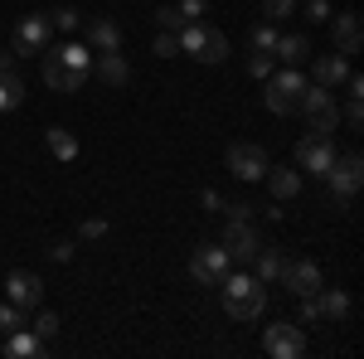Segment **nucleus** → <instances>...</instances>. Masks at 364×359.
<instances>
[{
	"label": "nucleus",
	"instance_id": "b1692460",
	"mask_svg": "<svg viewBox=\"0 0 364 359\" xmlns=\"http://www.w3.org/2000/svg\"><path fill=\"white\" fill-rule=\"evenodd\" d=\"M15 107H25V78L15 68H5L0 73V112H15Z\"/></svg>",
	"mask_w": 364,
	"mask_h": 359
},
{
	"label": "nucleus",
	"instance_id": "0eeeda50",
	"mask_svg": "<svg viewBox=\"0 0 364 359\" xmlns=\"http://www.w3.org/2000/svg\"><path fill=\"white\" fill-rule=\"evenodd\" d=\"M228 252H224V243H204V248H195L190 252V277H195L199 286H219L228 277Z\"/></svg>",
	"mask_w": 364,
	"mask_h": 359
},
{
	"label": "nucleus",
	"instance_id": "f3484780",
	"mask_svg": "<svg viewBox=\"0 0 364 359\" xmlns=\"http://www.w3.org/2000/svg\"><path fill=\"white\" fill-rule=\"evenodd\" d=\"M345 78H350V58H345V54H336V49H331V54L316 58V87H331V92H336Z\"/></svg>",
	"mask_w": 364,
	"mask_h": 359
},
{
	"label": "nucleus",
	"instance_id": "2f4dec72",
	"mask_svg": "<svg viewBox=\"0 0 364 359\" xmlns=\"http://www.w3.org/2000/svg\"><path fill=\"white\" fill-rule=\"evenodd\" d=\"M301 15H306L311 25H326V20H331V0H306Z\"/></svg>",
	"mask_w": 364,
	"mask_h": 359
},
{
	"label": "nucleus",
	"instance_id": "6e6552de",
	"mask_svg": "<svg viewBox=\"0 0 364 359\" xmlns=\"http://www.w3.org/2000/svg\"><path fill=\"white\" fill-rule=\"evenodd\" d=\"M262 350H267L272 359H296L301 350H306V335H301L296 321H277V326L262 331Z\"/></svg>",
	"mask_w": 364,
	"mask_h": 359
},
{
	"label": "nucleus",
	"instance_id": "473e14b6",
	"mask_svg": "<svg viewBox=\"0 0 364 359\" xmlns=\"http://www.w3.org/2000/svg\"><path fill=\"white\" fill-rule=\"evenodd\" d=\"M262 15L267 20H287V15H296V0H262Z\"/></svg>",
	"mask_w": 364,
	"mask_h": 359
},
{
	"label": "nucleus",
	"instance_id": "dca6fc26",
	"mask_svg": "<svg viewBox=\"0 0 364 359\" xmlns=\"http://www.w3.org/2000/svg\"><path fill=\"white\" fill-rule=\"evenodd\" d=\"M252 267H257V282H262V286H272V282H277L282 277V267H287V252L277 248V243H257V252H252Z\"/></svg>",
	"mask_w": 364,
	"mask_h": 359
},
{
	"label": "nucleus",
	"instance_id": "423d86ee",
	"mask_svg": "<svg viewBox=\"0 0 364 359\" xmlns=\"http://www.w3.org/2000/svg\"><path fill=\"white\" fill-rule=\"evenodd\" d=\"M331 161H336V141H331V132H311V136L296 141V170H301V175H321V180H326Z\"/></svg>",
	"mask_w": 364,
	"mask_h": 359
},
{
	"label": "nucleus",
	"instance_id": "e433bc0d",
	"mask_svg": "<svg viewBox=\"0 0 364 359\" xmlns=\"http://www.w3.org/2000/svg\"><path fill=\"white\" fill-rule=\"evenodd\" d=\"M321 321V301L316 296H301V326H316Z\"/></svg>",
	"mask_w": 364,
	"mask_h": 359
},
{
	"label": "nucleus",
	"instance_id": "5701e85b",
	"mask_svg": "<svg viewBox=\"0 0 364 359\" xmlns=\"http://www.w3.org/2000/svg\"><path fill=\"white\" fill-rule=\"evenodd\" d=\"M97 73H102V83H112V87H127V83H132V68H127L122 49H112V54L97 58Z\"/></svg>",
	"mask_w": 364,
	"mask_h": 359
},
{
	"label": "nucleus",
	"instance_id": "c85d7f7f",
	"mask_svg": "<svg viewBox=\"0 0 364 359\" xmlns=\"http://www.w3.org/2000/svg\"><path fill=\"white\" fill-rule=\"evenodd\" d=\"M151 49H156V58H175V54H180V34H170V29H161Z\"/></svg>",
	"mask_w": 364,
	"mask_h": 359
},
{
	"label": "nucleus",
	"instance_id": "2eb2a0df",
	"mask_svg": "<svg viewBox=\"0 0 364 359\" xmlns=\"http://www.w3.org/2000/svg\"><path fill=\"white\" fill-rule=\"evenodd\" d=\"M316 301H321V321H336V326H345V321H350V311H355V301H350V291H345V286H321V291H316Z\"/></svg>",
	"mask_w": 364,
	"mask_h": 359
},
{
	"label": "nucleus",
	"instance_id": "ea45409f",
	"mask_svg": "<svg viewBox=\"0 0 364 359\" xmlns=\"http://www.w3.org/2000/svg\"><path fill=\"white\" fill-rule=\"evenodd\" d=\"M83 238H107V223H102V219H87L83 223Z\"/></svg>",
	"mask_w": 364,
	"mask_h": 359
},
{
	"label": "nucleus",
	"instance_id": "aec40b11",
	"mask_svg": "<svg viewBox=\"0 0 364 359\" xmlns=\"http://www.w3.org/2000/svg\"><path fill=\"white\" fill-rule=\"evenodd\" d=\"M87 49H97V54H112V49H122V25L117 20H92L87 25Z\"/></svg>",
	"mask_w": 364,
	"mask_h": 359
},
{
	"label": "nucleus",
	"instance_id": "f03ea898",
	"mask_svg": "<svg viewBox=\"0 0 364 359\" xmlns=\"http://www.w3.org/2000/svg\"><path fill=\"white\" fill-rule=\"evenodd\" d=\"M219 291H224V311L233 321H257V316L267 311V291H262V282L252 272H233V267H228V277L219 282Z\"/></svg>",
	"mask_w": 364,
	"mask_h": 359
},
{
	"label": "nucleus",
	"instance_id": "cd10ccee",
	"mask_svg": "<svg viewBox=\"0 0 364 359\" xmlns=\"http://www.w3.org/2000/svg\"><path fill=\"white\" fill-rule=\"evenodd\" d=\"M58 331H63V321H58L54 311H39V321H34V335H39V340H54Z\"/></svg>",
	"mask_w": 364,
	"mask_h": 359
},
{
	"label": "nucleus",
	"instance_id": "9b49d317",
	"mask_svg": "<svg viewBox=\"0 0 364 359\" xmlns=\"http://www.w3.org/2000/svg\"><path fill=\"white\" fill-rule=\"evenodd\" d=\"M224 252H228V262H238V267H248V262H252V252H257V233H252L248 219H228Z\"/></svg>",
	"mask_w": 364,
	"mask_h": 359
},
{
	"label": "nucleus",
	"instance_id": "412c9836",
	"mask_svg": "<svg viewBox=\"0 0 364 359\" xmlns=\"http://www.w3.org/2000/svg\"><path fill=\"white\" fill-rule=\"evenodd\" d=\"M272 58H282L287 68H296V63H306V58H311V39H306V34H277Z\"/></svg>",
	"mask_w": 364,
	"mask_h": 359
},
{
	"label": "nucleus",
	"instance_id": "c9c22d12",
	"mask_svg": "<svg viewBox=\"0 0 364 359\" xmlns=\"http://www.w3.org/2000/svg\"><path fill=\"white\" fill-rule=\"evenodd\" d=\"M340 122H350L355 132L364 127V102H360V97H350V107H345V117H340Z\"/></svg>",
	"mask_w": 364,
	"mask_h": 359
},
{
	"label": "nucleus",
	"instance_id": "4be33fe9",
	"mask_svg": "<svg viewBox=\"0 0 364 359\" xmlns=\"http://www.w3.org/2000/svg\"><path fill=\"white\" fill-rule=\"evenodd\" d=\"M44 141H49V156H54V161H63V166H68V161H78V136H73V132L49 127V132H44Z\"/></svg>",
	"mask_w": 364,
	"mask_h": 359
},
{
	"label": "nucleus",
	"instance_id": "1a4fd4ad",
	"mask_svg": "<svg viewBox=\"0 0 364 359\" xmlns=\"http://www.w3.org/2000/svg\"><path fill=\"white\" fill-rule=\"evenodd\" d=\"M54 39V25H49V10L44 15H25L15 25V54H44Z\"/></svg>",
	"mask_w": 364,
	"mask_h": 359
},
{
	"label": "nucleus",
	"instance_id": "39448f33",
	"mask_svg": "<svg viewBox=\"0 0 364 359\" xmlns=\"http://www.w3.org/2000/svg\"><path fill=\"white\" fill-rule=\"evenodd\" d=\"M301 117L311 122V132H336L340 127V107H336V92L331 87H316L306 83V92H301Z\"/></svg>",
	"mask_w": 364,
	"mask_h": 359
},
{
	"label": "nucleus",
	"instance_id": "f8f14e48",
	"mask_svg": "<svg viewBox=\"0 0 364 359\" xmlns=\"http://www.w3.org/2000/svg\"><path fill=\"white\" fill-rule=\"evenodd\" d=\"M277 282L291 291V296H316V291L326 286V282H321V267H316V262H306V257H301V262H287Z\"/></svg>",
	"mask_w": 364,
	"mask_h": 359
},
{
	"label": "nucleus",
	"instance_id": "4c0bfd02",
	"mask_svg": "<svg viewBox=\"0 0 364 359\" xmlns=\"http://www.w3.org/2000/svg\"><path fill=\"white\" fill-rule=\"evenodd\" d=\"M224 214L228 219H252V204L248 199H233V204H224Z\"/></svg>",
	"mask_w": 364,
	"mask_h": 359
},
{
	"label": "nucleus",
	"instance_id": "7ed1b4c3",
	"mask_svg": "<svg viewBox=\"0 0 364 359\" xmlns=\"http://www.w3.org/2000/svg\"><path fill=\"white\" fill-rule=\"evenodd\" d=\"M262 83H267V92H262V102H267V112H272V117H291V112L301 107V92H306V78H301L296 68H282V73L272 68V73H267Z\"/></svg>",
	"mask_w": 364,
	"mask_h": 359
},
{
	"label": "nucleus",
	"instance_id": "c756f323",
	"mask_svg": "<svg viewBox=\"0 0 364 359\" xmlns=\"http://www.w3.org/2000/svg\"><path fill=\"white\" fill-rule=\"evenodd\" d=\"M20 326H25V311H20L15 301H5L0 306V331L10 335V331H20Z\"/></svg>",
	"mask_w": 364,
	"mask_h": 359
},
{
	"label": "nucleus",
	"instance_id": "393cba45",
	"mask_svg": "<svg viewBox=\"0 0 364 359\" xmlns=\"http://www.w3.org/2000/svg\"><path fill=\"white\" fill-rule=\"evenodd\" d=\"M199 63H224L228 58V39L224 34H219V29H209V34H204V44H199Z\"/></svg>",
	"mask_w": 364,
	"mask_h": 359
},
{
	"label": "nucleus",
	"instance_id": "f704fd0d",
	"mask_svg": "<svg viewBox=\"0 0 364 359\" xmlns=\"http://www.w3.org/2000/svg\"><path fill=\"white\" fill-rule=\"evenodd\" d=\"M175 10H180V15H185V25H190V20H199V15L209 10V0H180Z\"/></svg>",
	"mask_w": 364,
	"mask_h": 359
},
{
	"label": "nucleus",
	"instance_id": "a19ab883",
	"mask_svg": "<svg viewBox=\"0 0 364 359\" xmlns=\"http://www.w3.org/2000/svg\"><path fill=\"white\" fill-rule=\"evenodd\" d=\"M49 257H54V262H68V257H73V243H54Z\"/></svg>",
	"mask_w": 364,
	"mask_h": 359
},
{
	"label": "nucleus",
	"instance_id": "7c9ffc66",
	"mask_svg": "<svg viewBox=\"0 0 364 359\" xmlns=\"http://www.w3.org/2000/svg\"><path fill=\"white\" fill-rule=\"evenodd\" d=\"M156 25H161V29H170V34H180V25H185V15H180L175 5H161V10H156Z\"/></svg>",
	"mask_w": 364,
	"mask_h": 359
},
{
	"label": "nucleus",
	"instance_id": "4468645a",
	"mask_svg": "<svg viewBox=\"0 0 364 359\" xmlns=\"http://www.w3.org/2000/svg\"><path fill=\"white\" fill-rule=\"evenodd\" d=\"M331 34H336V54H360V44H364V25H360V15L355 10H345V15H336V25H331Z\"/></svg>",
	"mask_w": 364,
	"mask_h": 359
},
{
	"label": "nucleus",
	"instance_id": "9d476101",
	"mask_svg": "<svg viewBox=\"0 0 364 359\" xmlns=\"http://www.w3.org/2000/svg\"><path fill=\"white\" fill-rule=\"evenodd\" d=\"M224 161H228V170H233L238 180H262V175H267V151L252 146V141H233Z\"/></svg>",
	"mask_w": 364,
	"mask_h": 359
},
{
	"label": "nucleus",
	"instance_id": "58836bf2",
	"mask_svg": "<svg viewBox=\"0 0 364 359\" xmlns=\"http://www.w3.org/2000/svg\"><path fill=\"white\" fill-rule=\"evenodd\" d=\"M224 204H228V199H224L219 190H204V209H214V214H224Z\"/></svg>",
	"mask_w": 364,
	"mask_h": 359
},
{
	"label": "nucleus",
	"instance_id": "20e7f679",
	"mask_svg": "<svg viewBox=\"0 0 364 359\" xmlns=\"http://www.w3.org/2000/svg\"><path fill=\"white\" fill-rule=\"evenodd\" d=\"M326 185H331V199H336V204H350L364 185V161L355 151H350V156H336L331 170H326Z\"/></svg>",
	"mask_w": 364,
	"mask_h": 359
},
{
	"label": "nucleus",
	"instance_id": "a211bd4d",
	"mask_svg": "<svg viewBox=\"0 0 364 359\" xmlns=\"http://www.w3.org/2000/svg\"><path fill=\"white\" fill-rule=\"evenodd\" d=\"M5 355L10 359H39V355H49V340H39L29 326H20V331H10V340H5Z\"/></svg>",
	"mask_w": 364,
	"mask_h": 359
},
{
	"label": "nucleus",
	"instance_id": "72a5a7b5",
	"mask_svg": "<svg viewBox=\"0 0 364 359\" xmlns=\"http://www.w3.org/2000/svg\"><path fill=\"white\" fill-rule=\"evenodd\" d=\"M272 44H277V29L272 25H252V49H267V54H272Z\"/></svg>",
	"mask_w": 364,
	"mask_h": 359
},
{
	"label": "nucleus",
	"instance_id": "ddd939ff",
	"mask_svg": "<svg viewBox=\"0 0 364 359\" xmlns=\"http://www.w3.org/2000/svg\"><path fill=\"white\" fill-rule=\"evenodd\" d=\"M5 301H15L20 311H34V306L44 301V282L34 272H10L5 277Z\"/></svg>",
	"mask_w": 364,
	"mask_h": 359
},
{
	"label": "nucleus",
	"instance_id": "a878e982",
	"mask_svg": "<svg viewBox=\"0 0 364 359\" xmlns=\"http://www.w3.org/2000/svg\"><path fill=\"white\" fill-rule=\"evenodd\" d=\"M49 25L68 34V29H78V25H83V15H78L73 5H63V10H49Z\"/></svg>",
	"mask_w": 364,
	"mask_h": 359
},
{
	"label": "nucleus",
	"instance_id": "bb28decb",
	"mask_svg": "<svg viewBox=\"0 0 364 359\" xmlns=\"http://www.w3.org/2000/svg\"><path fill=\"white\" fill-rule=\"evenodd\" d=\"M272 68H277V58L267 54V49H252V58H248V73H252V78H267Z\"/></svg>",
	"mask_w": 364,
	"mask_h": 359
},
{
	"label": "nucleus",
	"instance_id": "6ab92c4d",
	"mask_svg": "<svg viewBox=\"0 0 364 359\" xmlns=\"http://www.w3.org/2000/svg\"><path fill=\"white\" fill-rule=\"evenodd\" d=\"M267 190H272V199H296L301 194V170L296 166H267Z\"/></svg>",
	"mask_w": 364,
	"mask_h": 359
},
{
	"label": "nucleus",
	"instance_id": "79ce46f5",
	"mask_svg": "<svg viewBox=\"0 0 364 359\" xmlns=\"http://www.w3.org/2000/svg\"><path fill=\"white\" fill-rule=\"evenodd\" d=\"M5 68H15V49H0V73Z\"/></svg>",
	"mask_w": 364,
	"mask_h": 359
},
{
	"label": "nucleus",
	"instance_id": "f257e3e1",
	"mask_svg": "<svg viewBox=\"0 0 364 359\" xmlns=\"http://www.w3.org/2000/svg\"><path fill=\"white\" fill-rule=\"evenodd\" d=\"M44 83L54 92H78L92 78V49L87 44H63V49H44Z\"/></svg>",
	"mask_w": 364,
	"mask_h": 359
}]
</instances>
